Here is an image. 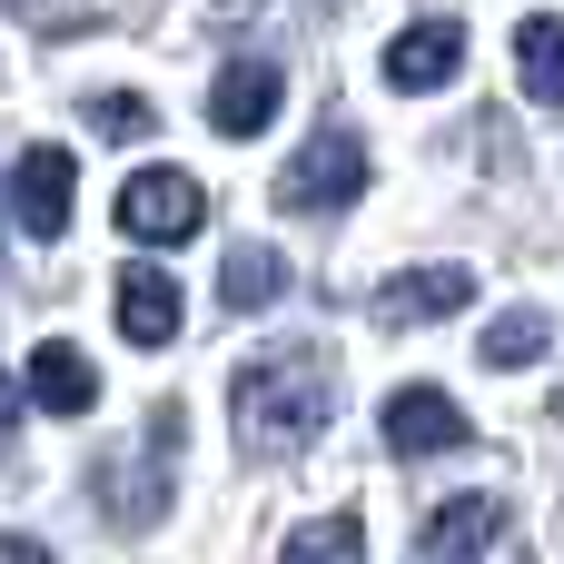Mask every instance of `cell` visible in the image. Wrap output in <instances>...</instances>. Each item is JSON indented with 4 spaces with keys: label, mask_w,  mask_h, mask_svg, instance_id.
Segmentation results:
<instances>
[{
    "label": "cell",
    "mask_w": 564,
    "mask_h": 564,
    "mask_svg": "<svg viewBox=\"0 0 564 564\" xmlns=\"http://www.w3.org/2000/svg\"><path fill=\"white\" fill-rule=\"evenodd\" d=\"M278 564H367V525L357 516H317V525H297Z\"/></svg>",
    "instance_id": "16"
},
{
    "label": "cell",
    "mask_w": 564,
    "mask_h": 564,
    "mask_svg": "<svg viewBox=\"0 0 564 564\" xmlns=\"http://www.w3.org/2000/svg\"><path fill=\"white\" fill-rule=\"evenodd\" d=\"M10 10H40V0H10Z\"/></svg>",
    "instance_id": "20"
},
{
    "label": "cell",
    "mask_w": 564,
    "mask_h": 564,
    "mask_svg": "<svg viewBox=\"0 0 564 564\" xmlns=\"http://www.w3.org/2000/svg\"><path fill=\"white\" fill-rule=\"evenodd\" d=\"M20 397H30L40 416H89V406H99V367H89L79 347H59V337H50V347H30Z\"/></svg>",
    "instance_id": "11"
},
{
    "label": "cell",
    "mask_w": 564,
    "mask_h": 564,
    "mask_svg": "<svg viewBox=\"0 0 564 564\" xmlns=\"http://www.w3.org/2000/svg\"><path fill=\"white\" fill-rule=\"evenodd\" d=\"M218 297H228L238 317H248V307H278V297H288V258H278V248H258V238H238V248H228V268H218Z\"/></svg>",
    "instance_id": "14"
},
{
    "label": "cell",
    "mask_w": 564,
    "mask_h": 564,
    "mask_svg": "<svg viewBox=\"0 0 564 564\" xmlns=\"http://www.w3.org/2000/svg\"><path fill=\"white\" fill-rule=\"evenodd\" d=\"M377 426H387V456H456V446L476 436V426H466V406H456L446 387H397Z\"/></svg>",
    "instance_id": "6"
},
{
    "label": "cell",
    "mask_w": 564,
    "mask_h": 564,
    "mask_svg": "<svg viewBox=\"0 0 564 564\" xmlns=\"http://www.w3.org/2000/svg\"><path fill=\"white\" fill-rule=\"evenodd\" d=\"M169 486H178V406H149V446H139V466L119 476H99V496H109V516L119 525H159L169 516Z\"/></svg>",
    "instance_id": "4"
},
{
    "label": "cell",
    "mask_w": 564,
    "mask_h": 564,
    "mask_svg": "<svg viewBox=\"0 0 564 564\" xmlns=\"http://www.w3.org/2000/svg\"><path fill=\"white\" fill-rule=\"evenodd\" d=\"M278 99H288L278 59H228L218 89H208V129H218V139H258V129L278 119Z\"/></svg>",
    "instance_id": "9"
},
{
    "label": "cell",
    "mask_w": 564,
    "mask_h": 564,
    "mask_svg": "<svg viewBox=\"0 0 564 564\" xmlns=\"http://www.w3.org/2000/svg\"><path fill=\"white\" fill-rule=\"evenodd\" d=\"M69 178H79V159H69L59 139H40V149H20V159H10V218H20L40 248L69 228Z\"/></svg>",
    "instance_id": "5"
},
{
    "label": "cell",
    "mask_w": 564,
    "mask_h": 564,
    "mask_svg": "<svg viewBox=\"0 0 564 564\" xmlns=\"http://www.w3.org/2000/svg\"><path fill=\"white\" fill-rule=\"evenodd\" d=\"M0 564H59V555H50L40 535H0Z\"/></svg>",
    "instance_id": "18"
},
{
    "label": "cell",
    "mask_w": 564,
    "mask_h": 564,
    "mask_svg": "<svg viewBox=\"0 0 564 564\" xmlns=\"http://www.w3.org/2000/svg\"><path fill=\"white\" fill-rule=\"evenodd\" d=\"M476 297V268H406V278H387L377 297H367V317L397 337V327H426V317H456Z\"/></svg>",
    "instance_id": "7"
},
{
    "label": "cell",
    "mask_w": 564,
    "mask_h": 564,
    "mask_svg": "<svg viewBox=\"0 0 564 564\" xmlns=\"http://www.w3.org/2000/svg\"><path fill=\"white\" fill-rule=\"evenodd\" d=\"M327 397H337V357H327V347H278V357L238 367V387H228L238 446H248V456H297V446H317Z\"/></svg>",
    "instance_id": "1"
},
{
    "label": "cell",
    "mask_w": 564,
    "mask_h": 564,
    "mask_svg": "<svg viewBox=\"0 0 564 564\" xmlns=\"http://www.w3.org/2000/svg\"><path fill=\"white\" fill-rule=\"evenodd\" d=\"M496 535H506V506L496 496H446L426 516V535H416V564H486Z\"/></svg>",
    "instance_id": "8"
},
{
    "label": "cell",
    "mask_w": 564,
    "mask_h": 564,
    "mask_svg": "<svg viewBox=\"0 0 564 564\" xmlns=\"http://www.w3.org/2000/svg\"><path fill=\"white\" fill-rule=\"evenodd\" d=\"M119 228H129L139 248H178V238L208 228V188H198L188 169H129V178H119Z\"/></svg>",
    "instance_id": "3"
},
{
    "label": "cell",
    "mask_w": 564,
    "mask_h": 564,
    "mask_svg": "<svg viewBox=\"0 0 564 564\" xmlns=\"http://www.w3.org/2000/svg\"><path fill=\"white\" fill-rule=\"evenodd\" d=\"M0 456H10V387H0Z\"/></svg>",
    "instance_id": "19"
},
{
    "label": "cell",
    "mask_w": 564,
    "mask_h": 564,
    "mask_svg": "<svg viewBox=\"0 0 564 564\" xmlns=\"http://www.w3.org/2000/svg\"><path fill=\"white\" fill-rule=\"evenodd\" d=\"M119 337H129V347H169V337H178V288H169V268H119Z\"/></svg>",
    "instance_id": "12"
},
{
    "label": "cell",
    "mask_w": 564,
    "mask_h": 564,
    "mask_svg": "<svg viewBox=\"0 0 564 564\" xmlns=\"http://www.w3.org/2000/svg\"><path fill=\"white\" fill-rule=\"evenodd\" d=\"M89 129H99L109 149H139V139L159 129V109H149L139 89H99V99H89Z\"/></svg>",
    "instance_id": "17"
},
{
    "label": "cell",
    "mask_w": 564,
    "mask_h": 564,
    "mask_svg": "<svg viewBox=\"0 0 564 564\" xmlns=\"http://www.w3.org/2000/svg\"><path fill=\"white\" fill-rule=\"evenodd\" d=\"M466 69V30L456 20H416L387 40V89H446Z\"/></svg>",
    "instance_id": "10"
},
{
    "label": "cell",
    "mask_w": 564,
    "mask_h": 564,
    "mask_svg": "<svg viewBox=\"0 0 564 564\" xmlns=\"http://www.w3.org/2000/svg\"><path fill=\"white\" fill-rule=\"evenodd\" d=\"M367 188V139L347 129V119H327L297 159H288V178H278V208H297V218H337L347 198Z\"/></svg>",
    "instance_id": "2"
},
{
    "label": "cell",
    "mask_w": 564,
    "mask_h": 564,
    "mask_svg": "<svg viewBox=\"0 0 564 564\" xmlns=\"http://www.w3.org/2000/svg\"><path fill=\"white\" fill-rule=\"evenodd\" d=\"M516 79H525L535 109H564V10L516 20Z\"/></svg>",
    "instance_id": "13"
},
{
    "label": "cell",
    "mask_w": 564,
    "mask_h": 564,
    "mask_svg": "<svg viewBox=\"0 0 564 564\" xmlns=\"http://www.w3.org/2000/svg\"><path fill=\"white\" fill-rule=\"evenodd\" d=\"M545 347H555V317H545V307H506V317H496V327H486V347H476V357H486V367H506V377H516V367H535V357H545Z\"/></svg>",
    "instance_id": "15"
}]
</instances>
